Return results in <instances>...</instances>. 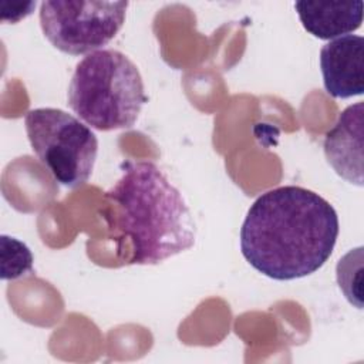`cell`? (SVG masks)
Listing matches in <instances>:
<instances>
[{
    "label": "cell",
    "instance_id": "1",
    "mask_svg": "<svg viewBox=\"0 0 364 364\" xmlns=\"http://www.w3.org/2000/svg\"><path fill=\"white\" fill-rule=\"evenodd\" d=\"M340 225L333 205L294 185L262 193L240 229V250L249 264L274 280L317 272L331 256Z\"/></svg>",
    "mask_w": 364,
    "mask_h": 364
},
{
    "label": "cell",
    "instance_id": "2",
    "mask_svg": "<svg viewBox=\"0 0 364 364\" xmlns=\"http://www.w3.org/2000/svg\"><path fill=\"white\" fill-rule=\"evenodd\" d=\"M105 196L118 205V226L131 237L129 264H158L195 245L189 206L154 162H127Z\"/></svg>",
    "mask_w": 364,
    "mask_h": 364
},
{
    "label": "cell",
    "instance_id": "3",
    "mask_svg": "<svg viewBox=\"0 0 364 364\" xmlns=\"http://www.w3.org/2000/svg\"><path fill=\"white\" fill-rule=\"evenodd\" d=\"M70 108L91 128H131L146 102L138 67L124 53L102 48L75 67L68 87Z\"/></svg>",
    "mask_w": 364,
    "mask_h": 364
},
{
    "label": "cell",
    "instance_id": "4",
    "mask_svg": "<svg viewBox=\"0 0 364 364\" xmlns=\"http://www.w3.org/2000/svg\"><path fill=\"white\" fill-rule=\"evenodd\" d=\"M24 125L33 151L58 183L78 188L90 179L98 139L87 125L58 108L30 109Z\"/></svg>",
    "mask_w": 364,
    "mask_h": 364
},
{
    "label": "cell",
    "instance_id": "5",
    "mask_svg": "<svg viewBox=\"0 0 364 364\" xmlns=\"http://www.w3.org/2000/svg\"><path fill=\"white\" fill-rule=\"evenodd\" d=\"M128 1L47 0L40 4V26L46 38L71 55L102 50L121 30Z\"/></svg>",
    "mask_w": 364,
    "mask_h": 364
},
{
    "label": "cell",
    "instance_id": "6",
    "mask_svg": "<svg viewBox=\"0 0 364 364\" xmlns=\"http://www.w3.org/2000/svg\"><path fill=\"white\" fill-rule=\"evenodd\" d=\"M320 68L326 91L334 98H351L364 92V38L347 34L324 44Z\"/></svg>",
    "mask_w": 364,
    "mask_h": 364
},
{
    "label": "cell",
    "instance_id": "7",
    "mask_svg": "<svg viewBox=\"0 0 364 364\" xmlns=\"http://www.w3.org/2000/svg\"><path fill=\"white\" fill-rule=\"evenodd\" d=\"M364 104L348 105L324 138V155L338 176L363 186Z\"/></svg>",
    "mask_w": 364,
    "mask_h": 364
},
{
    "label": "cell",
    "instance_id": "8",
    "mask_svg": "<svg viewBox=\"0 0 364 364\" xmlns=\"http://www.w3.org/2000/svg\"><path fill=\"white\" fill-rule=\"evenodd\" d=\"M303 27L320 40L343 37L360 28L363 23V1H310L294 3Z\"/></svg>",
    "mask_w": 364,
    "mask_h": 364
},
{
    "label": "cell",
    "instance_id": "9",
    "mask_svg": "<svg viewBox=\"0 0 364 364\" xmlns=\"http://www.w3.org/2000/svg\"><path fill=\"white\" fill-rule=\"evenodd\" d=\"M337 283L346 299L357 309L361 301V273H363V247H357L344 255L337 263Z\"/></svg>",
    "mask_w": 364,
    "mask_h": 364
},
{
    "label": "cell",
    "instance_id": "10",
    "mask_svg": "<svg viewBox=\"0 0 364 364\" xmlns=\"http://www.w3.org/2000/svg\"><path fill=\"white\" fill-rule=\"evenodd\" d=\"M0 243L3 279H17L33 270V255L23 242L3 235Z\"/></svg>",
    "mask_w": 364,
    "mask_h": 364
}]
</instances>
